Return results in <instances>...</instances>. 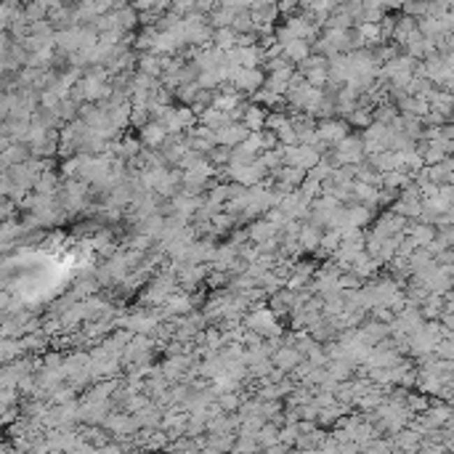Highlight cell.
Instances as JSON below:
<instances>
[{
    "instance_id": "9",
    "label": "cell",
    "mask_w": 454,
    "mask_h": 454,
    "mask_svg": "<svg viewBox=\"0 0 454 454\" xmlns=\"http://www.w3.org/2000/svg\"><path fill=\"white\" fill-rule=\"evenodd\" d=\"M112 14H115V22H117V27H120L122 32H131V29H136V24H138V8H136V6L131 8V6L122 3V6H117Z\"/></svg>"
},
{
    "instance_id": "11",
    "label": "cell",
    "mask_w": 454,
    "mask_h": 454,
    "mask_svg": "<svg viewBox=\"0 0 454 454\" xmlns=\"http://www.w3.org/2000/svg\"><path fill=\"white\" fill-rule=\"evenodd\" d=\"M427 101H430V109H433V112H439V115H444V117L452 115L454 94H449V88H446V91H433V94L427 96Z\"/></svg>"
},
{
    "instance_id": "13",
    "label": "cell",
    "mask_w": 454,
    "mask_h": 454,
    "mask_svg": "<svg viewBox=\"0 0 454 454\" xmlns=\"http://www.w3.org/2000/svg\"><path fill=\"white\" fill-rule=\"evenodd\" d=\"M237 407H240V399L234 393H226V396H221V401H218V409H226V412L237 409Z\"/></svg>"
},
{
    "instance_id": "17",
    "label": "cell",
    "mask_w": 454,
    "mask_h": 454,
    "mask_svg": "<svg viewBox=\"0 0 454 454\" xmlns=\"http://www.w3.org/2000/svg\"><path fill=\"white\" fill-rule=\"evenodd\" d=\"M452 117H454V107H452Z\"/></svg>"
},
{
    "instance_id": "6",
    "label": "cell",
    "mask_w": 454,
    "mask_h": 454,
    "mask_svg": "<svg viewBox=\"0 0 454 454\" xmlns=\"http://www.w3.org/2000/svg\"><path fill=\"white\" fill-rule=\"evenodd\" d=\"M417 35H420V19H417V16L404 14L393 22V41L399 43V45H407V43L414 41Z\"/></svg>"
},
{
    "instance_id": "8",
    "label": "cell",
    "mask_w": 454,
    "mask_h": 454,
    "mask_svg": "<svg viewBox=\"0 0 454 454\" xmlns=\"http://www.w3.org/2000/svg\"><path fill=\"white\" fill-rule=\"evenodd\" d=\"M281 54L287 56L293 64H303L308 56H311V41H303V38H298V41L281 43Z\"/></svg>"
},
{
    "instance_id": "5",
    "label": "cell",
    "mask_w": 454,
    "mask_h": 454,
    "mask_svg": "<svg viewBox=\"0 0 454 454\" xmlns=\"http://www.w3.org/2000/svg\"><path fill=\"white\" fill-rule=\"evenodd\" d=\"M253 133L244 122H228V125H224L221 131H215V144H224V147H240L242 141L247 138V136Z\"/></svg>"
},
{
    "instance_id": "7",
    "label": "cell",
    "mask_w": 454,
    "mask_h": 454,
    "mask_svg": "<svg viewBox=\"0 0 454 454\" xmlns=\"http://www.w3.org/2000/svg\"><path fill=\"white\" fill-rule=\"evenodd\" d=\"M316 131H319V138L327 144V147H337V144L348 136V125L340 120H327V122H321Z\"/></svg>"
},
{
    "instance_id": "3",
    "label": "cell",
    "mask_w": 454,
    "mask_h": 454,
    "mask_svg": "<svg viewBox=\"0 0 454 454\" xmlns=\"http://www.w3.org/2000/svg\"><path fill=\"white\" fill-rule=\"evenodd\" d=\"M409 228V218L407 215H401L399 210H388L377 218V224H374V237H396L401 231H407Z\"/></svg>"
},
{
    "instance_id": "10",
    "label": "cell",
    "mask_w": 454,
    "mask_h": 454,
    "mask_svg": "<svg viewBox=\"0 0 454 454\" xmlns=\"http://www.w3.org/2000/svg\"><path fill=\"white\" fill-rule=\"evenodd\" d=\"M141 136H144L141 141H144L147 147H162V144H165V138H168L170 133H168V128L157 120V122H149V125H144Z\"/></svg>"
},
{
    "instance_id": "16",
    "label": "cell",
    "mask_w": 454,
    "mask_h": 454,
    "mask_svg": "<svg viewBox=\"0 0 454 454\" xmlns=\"http://www.w3.org/2000/svg\"><path fill=\"white\" fill-rule=\"evenodd\" d=\"M452 11H454V0H452Z\"/></svg>"
},
{
    "instance_id": "15",
    "label": "cell",
    "mask_w": 454,
    "mask_h": 454,
    "mask_svg": "<svg viewBox=\"0 0 454 454\" xmlns=\"http://www.w3.org/2000/svg\"><path fill=\"white\" fill-rule=\"evenodd\" d=\"M446 388H449V393H452V399H454V377L449 380V383H446Z\"/></svg>"
},
{
    "instance_id": "1",
    "label": "cell",
    "mask_w": 454,
    "mask_h": 454,
    "mask_svg": "<svg viewBox=\"0 0 454 454\" xmlns=\"http://www.w3.org/2000/svg\"><path fill=\"white\" fill-rule=\"evenodd\" d=\"M367 154V147H364V136H351L348 133L340 144H337V149H335L332 154V165L337 168V165H359L361 157Z\"/></svg>"
},
{
    "instance_id": "12",
    "label": "cell",
    "mask_w": 454,
    "mask_h": 454,
    "mask_svg": "<svg viewBox=\"0 0 454 454\" xmlns=\"http://www.w3.org/2000/svg\"><path fill=\"white\" fill-rule=\"evenodd\" d=\"M268 115L263 107H244V115H242V122L250 128V131H261L266 125Z\"/></svg>"
},
{
    "instance_id": "4",
    "label": "cell",
    "mask_w": 454,
    "mask_h": 454,
    "mask_svg": "<svg viewBox=\"0 0 454 454\" xmlns=\"http://www.w3.org/2000/svg\"><path fill=\"white\" fill-rule=\"evenodd\" d=\"M247 327H250L253 332L261 335V337H266V340H274V337L279 335V324H277V319H274V308H271V311L258 308L253 316L247 319Z\"/></svg>"
},
{
    "instance_id": "2",
    "label": "cell",
    "mask_w": 454,
    "mask_h": 454,
    "mask_svg": "<svg viewBox=\"0 0 454 454\" xmlns=\"http://www.w3.org/2000/svg\"><path fill=\"white\" fill-rule=\"evenodd\" d=\"M228 80L234 82V88L255 94V91H261L266 85V72H261V67H231Z\"/></svg>"
},
{
    "instance_id": "14",
    "label": "cell",
    "mask_w": 454,
    "mask_h": 454,
    "mask_svg": "<svg viewBox=\"0 0 454 454\" xmlns=\"http://www.w3.org/2000/svg\"><path fill=\"white\" fill-rule=\"evenodd\" d=\"M383 3H386V8H404L407 0H383Z\"/></svg>"
}]
</instances>
